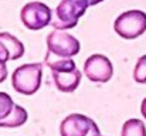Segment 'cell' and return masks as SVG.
Segmentation results:
<instances>
[{"label": "cell", "instance_id": "7a4b0ae2", "mask_svg": "<svg viewBox=\"0 0 146 136\" xmlns=\"http://www.w3.org/2000/svg\"><path fill=\"white\" fill-rule=\"evenodd\" d=\"M104 0H61L55 9V17L51 21L52 27L57 30L74 29L78 20L85 14L90 6L99 4Z\"/></svg>", "mask_w": 146, "mask_h": 136}, {"label": "cell", "instance_id": "30bf717a", "mask_svg": "<svg viewBox=\"0 0 146 136\" xmlns=\"http://www.w3.org/2000/svg\"><path fill=\"white\" fill-rule=\"evenodd\" d=\"M27 118H29L27 111L23 106L16 105L11 115L7 119H4L3 122H0V128H19V126H21L27 122Z\"/></svg>", "mask_w": 146, "mask_h": 136}, {"label": "cell", "instance_id": "5bb4252c", "mask_svg": "<svg viewBox=\"0 0 146 136\" xmlns=\"http://www.w3.org/2000/svg\"><path fill=\"white\" fill-rule=\"evenodd\" d=\"M7 74H9V71H7V67H6V61L0 58V84L6 81Z\"/></svg>", "mask_w": 146, "mask_h": 136}, {"label": "cell", "instance_id": "9a60e30c", "mask_svg": "<svg viewBox=\"0 0 146 136\" xmlns=\"http://www.w3.org/2000/svg\"><path fill=\"white\" fill-rule=\"evenodd\" d=\"M141 113L143 115V118L146 119V98L142 101V103H141Z\"/></svg>", "mask_w": 146, "mask_h": 136}, {"label": "cell", "instance_id": "3957f363", "mask_svg": "<svg viewBox=\"0 0 146 136\" xmlns=\"http://www.w3.org/2000/svg\"><path fill=\"white\" fill-rule=\"evenodd\" d=\"M43 64H23L17 67L11 75V85L21 95H33L41 87Z\"/></svg>", "mask_w": 146, "mask_h": 136}, {"label": "cell", "instance_id": "8fae6325", "mask_svg": "<svg viewBox=\"0 0 146 136\" xmlns=\"http://www.w3.org/2000/svg\"><path fill=\"white\" fill-rule=\"evenodd\" d=\"M122 136H146L145 123L139 119H128L122 126Z\"/></svg>", "mask_w": 146, "mask_h": 136}, {"label": "cell", "instance_id": "7c38bea8", "mask_svg": "<svg viewBox=\"0 0 146 136\" xmlns=\"http://www.w3.org/2000/svg\"><path fill=\"white\" fill-rule=\"evenodd\" d=\"M14 108H16V103L13 102L11 96L6 92H0V122L7 119L14 111Z\"/></svg>", "mask_w": 146, "mask_h": 136}, {"label": "cell", "instance_id": "5b68a950", "mask_svg": "<svg viewBox=\"0 0 146 136\" xmlns=\"http://www.w3.org/2000/svg\"><path fill=\"white\" fill-rule=\"evenodd\" d=\"M21 23L29 30H41L52 21V11L41 1H30L20 11Z\"/></svg>", "mask_w": 146, "mask_h": 136}, {"label": "cell", "instance_id": "52a82bcc", "mask_svg": "<svg viewBox=\"0 0 146 136\" xmlns=\"http://www.w3.org/2000/svg\"><path fill=\"white\" fill-rule=\"evenodd\" d=\"M97 133H99V128L94 119L82 113H71L60 125L61 136H92Z\"/></svg>", "mask_w": 146, "mask_h": 136}, {"label": "cell", "instance_id": "4fadbf2b", "mask_svg": "<svg viewBox=\"0 0 146 136\" xmlns=\"http://www.w3.org/2000/svg\"><path fill=\"white\" fill-rule=\"evenodd\" d=\"M133 80L138 84H146V54L142 55L133 70Z\"/></svg>", "mask_w": 146, "mask_h": 136}, {"label": "cell", "instance_id": "ba28073f", "mask_svg": "<svg viewBox=\"0 0 146 136\" xmlns=\"http://www.w3.org/2000/svg\"><path fill=\"white\" fill-rule=\"evenodd\" d=\"M84 74L92 82H108L113 75V67L108 57L92 54L84 64Z\"/></svg>", "mask_w": 146, "mask_h": 136}, {"label": "cell", "instance_id": "9c48e42d", "mask_svg": "<svg viewBox=\"0 0 146 136\" xmlns=\"http://www.w3.org/2000/svg\"><path fill=\"white\" fill-rule=\"evenodd\" d=\"M24 55L23 43L10 33H0V58L4 61L19 60Z\"/></svg>", "mask_w": 146, "mask_h": 136}, {"label": "cell", "instance_id": "6da1fadb", "mask_svg": "<svg viewBox=\"0 0 146 136\" xmlns=\"http://www.w3.org/2000/svg\"><path fill=\"white\" fill-rule=\"evenodd\" d=\"M46 64L51 68L52 81L61 92H74L81 82V71L71 57H57L46 54Z\"/></svg>", "mask_w": 146, "mask_h": 136}, {"label": "cell", "instance_id": "2e32d148", "mask_svg": "<svg viewBox=\"0 0 146 136\" xmlns=\"http://www.w3.org/2000/svg\"><path fill=\"white\" fill-rule=\"evenodd\" d=\"M92 136H102L101 133H97V135H92Z\"/></svg>", "mask_w": 146, "mask_h": 136}, {"label": "cell", "instance_id": "8992f818", "mask_svg": "<svg viewBox=\"0 0 146 136\" xmlns=\"http://www.w3.org/2000/svg\"><path fill=\"white\" fill-rule=\"evenodd\" d=\"M80 41L64 30H54L47 36V52L57 57H74L80 52Z\"/></svg>", "mask_w": 146, "mask_h": 136}, {"label": "cell", "instance_id": "277c9868", "mask_svg": "<svg viewBox=\"0 0 146 136\" xmlns=\"http://www.w3.org/2000/svg\"><path fill=\"white\" fill-rule=\"evenodd\" d=\"M116 34L126 40L141 37L146 31V13L142 10H128L119 14L113 23Z\"/></svg>", "mask_w": 146, "mask_h": 136}]
</instances>
